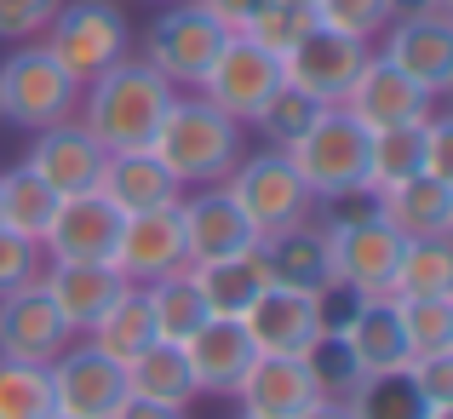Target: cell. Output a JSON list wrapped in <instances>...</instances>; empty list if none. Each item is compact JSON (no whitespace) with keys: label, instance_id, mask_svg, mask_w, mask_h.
<instances>
[{"label":"cell","instance_id":"cell-1","mask_svg":"<svg viewBox=\"0 0 453 419\" xmlns=\"http://www.w3.org/2000/svg\"><path fill=\"white\" fill-rule=\"evenodd\" d=\"M150 150L178 184H224L230 167L247 155V127L230 121L201 92H173L161 121H155Z\"/></svg>","mask_w":453,"mask_h":419},{"label":"cell","instance_id":"cell-2","mask_svg":"<svg viewBox=\"0 0 453 419\" xmlns=\"http://www.w3.org/2000/svg\"><path fill=\"white\" fill-rule=\"evenodd\" d=\"M173 92L178 87H166L144 58L127 52L121 64H110L104 75H92L87 87H81L75 110H81V127L104 144V155L110 150H150L155 121H161Z\"/></svg>","mask_w":453,"mask_h":419},{"label":"cell","instance_id":"cell-3","mask_svg":"<svg viewBox=\"0 0 453 419\" xmlns=\"http://www.w3.org/2000/svg\"><path fill=\"white\" fill-rule=\"evenodd\" d=\"M81 104V81L58 64L46 46H12L0 58V121L18 133H41L52 121H69Z\"/></svg>","mask_w":453,"mask_h":419},{"label":"cell","instance_id":"cell-4","mask_svg":"<svg viewBox=\"0 0 453 419\" xmlns=\"http://www.w3.org/2000/svg\"><path fill=\"white\" fill-rule=\"evenodd\" d=\"M41 46L87 87L92 75H104L110 64H121L133 52V23L115 0H64L46 23Z\"/></svg>","mask_w":453,"mask_h":419},{"label":"cell","instance_id":"cell-5","mask_svg":"<svg viewBox=\"0 0 453 419\" xmlns=\"http://www.w3.org/2000/svg\"><path fill=\"white\" fill-rule=\"evenodd\" d=\"M288 161L299 167V178L310 184V196H356L367 173V127L356 121L344 104H327L299 138L288 144Z\"/></svg>","mask_w":453,"mask_h":419},{"label":"cell","instance_id":"cell-6","mask_svg":"<svg viewBox=\"0 0 453 419\" xmlns=\"http://www.w3.org/2000/svg\"><path fill=\"white\" fill-rule=\"evenodd\" d=\"M224 190H230V201L247 213L258 242L288 230V224L316 219V196H310V184L299 178V167L288 161V150H270V144L258 155H242V161L230 167V178H224Z\"/></svg>","mask_w":453,"mask_h":419},{"label":"cell","instance_id":"cell-7","mask_svg":"<svg viewBox=\"0 0 453 419\" xmlns=\"http://www.w3.org/2000/svg\"><path fill=\"white\" fill-rule=\"evenodd\" d=\"M321 230H327L333 282H339L344 299H390V276H396V259H402V236L390 230L373 207L367 213H344V219L321 224Z\"/></svg>","mask_w":453,"mask_h":419},{"label":"cell","instance_id":"cell-8","mask_svg":"<svg viewBox=\"0 0 453 419\" xmlns=\"http://www.w3.org/2000/svg\"><path fill=\"white\" fill-rule=\"evenodd\" d=\"M224 35H230V29L212 23L196 0H166V6L155 12V23L144 29V52H138V58H144L166 87L196 92L201 75H207V64L219 58Z\"/></svg>","mask_w":453,"mask_h":419},{"label":"cell","instance_id":"cell-9","mask_svg":"<svg viewBox=\"0 0 453 419\" xmlns=\"http://www.w3.org/2000/svg\"><path fill=\"white\" fill-rule=\"evenodd\" d=\"M235 322L247 328V339H253L258 356H310L333 333V299L270 282Z\"/></svg>","mask_w":453,"mask_h":419},{"label":"cell","instance_id":"cell-10","mask_svg":"<svg viewBox=\"0 0 453 419\" xmlns=\"http://www.w3.org/2000/svg\"><path fill=\"white\" fill-rule=\"evenodd\" d=\"M127 213L115 207L104 190H75L58 196V213L41 236L46 265H110L115 259V236H121Z\"/></svg>","mask_w":453,"mask_h":419},{"label":"cell","instance_id":"cell-11","mask_svg":"<svg viewBox=\"0 0 453 419\" xmlns=\"http://www.w3.org/2000/svg\"><path fill=\"white\" fill-rule=\"evenodd\" d=\"M276 87H281V58L265 52L258 41H247V35H224L219 58L207 64V75H201L196 92L207 104H219L230 121L247 127L258 115V104H265Z\"/></svg>","mask_w":453,"mask_h":419},{"label":"cell","instance_id":"cell-12","mask_svg":"<svg viewBox=\"0 0 453 419\" xmlns=\"http://www.w3.org/2000/svg\"><path fill=\"white\" fill-rule=\"evenodd\" d=\"M46 385H52V408L75 419H110L127 397V368L104 356L98 345L69 339L64 351L46 362Z\"/></svg>","mask_w":453,"mask_h":419},{"label":"cell","instance_id":"cell-13","mask_svg":"<svg viewBox=\"0 0 453 419\" xmlns=\"http://www.w3.org/2000/svg\"><path fill=\"white\" fill-rule=\"evenodd\" d=\"M327 339H333V351L344 356V368H350L356 379L362 374H402V368L413 362L390 299H350V310L333 316Z\"/></svg>","mask_w":453,"mask_h":419},{"label":"cell","instance_id":"cell-14","mask_svg":"<svg viewBox=\"0 0 453 419\" xmlns=\"http://www.w3.org/2000/svg\"><path fill=\"white\" fill-rule=\"evenodd\" d=\"M373 58V41H356L339 29H310L288 58H281V81H293L299 92H310L316 104H344L350 81L362 75V64Z\"/></svg>","mask_w":453,"mask_h":419},{"label":"cell","instance_id":"cell-15","mask_svg":"<svg viewBox=\"0 0 453 419\" xmlns=\"http://www.w3.org/2000/svg\"><path fill=\"white\" fill-rule=\"evenodd\" d=\"M344 110H350L367 133H385V127H419V121L436 115V92L419 87L413 75H402L396 64H385V58L373 52L362 64V75L350 81V92H344Z\"/></svg>","mask_w":453,"mask_h":419},{"label":"cell","instance_id":"cell-16","mask_svg":"<svg viewBox=\"0 0 453 419\" xmlns=\"http://www.w3.org/2000/svg\"><path fill=\"white\" fill-rule=\"evenodd\" d=\"M178 224H184V265H212V259L247 253L258 242V230L247 224V213L230 201L224 184L178 196Z\"/></svg>","mask_w":453,"mask_h":419},{"label":"cell","instance_id":"cell-17","mask_svg":"<svg viewBox=\"0 0 453 419\" xmlns=\"http://www.w3.org/2000/svg\"><path fill=\"white\" fill-rule=\"evenodd\" d=\"M385 64H396L402 75H413L419 87L448 92L453 87V23L442 18H425V12H408V18H390L379 29L373 46Z\"/></svg>","mask_w":453,"mask_h":419},{"label":"cell","instance_id":"cell-18","mask_svg":"<svg viewBox=\"0 0 453 419\" xmlns=\"http://www.w3.org/2000/svg\"><path fill=\"white\" fill-rule=\"evenodd\" d=\"M115 270L127 282H155L166 270L184 265V224H178V201L166 207H144V213H127L121 236H115Z\"/></svg>","mask_w":453,"mask_h":419},{"label":"cell","instance_id":"cell-19","mask_svg":"<svg viewBox=\"0 0 453 419\" xmlns=\"http://www.w3.org/2000/svg\"><path fill=\"white\" fill-rule=\"evenodd\" d=\"M69 339H75V333H69V322L58 316V305L46 299L41 282H29V287H18V293L0 299V356L46 368Z\"/></svg>","mask_w":453,"mask_h":419},{"label":"cell","instance_id":"cell-20","mask_svg":"<svg viewBox=\"0 0 453 419\" xmlns=\"http://www.w3.org/2000/svg\"><path fill=\"white\" fill-rule=\"evenodd\" d=\"M189 374H196V397H235V385L253 368V339L235 316H207L196 333L184 339Z\"/></svg>","mask_w":453,"mask_h":419},{"label":"cell","instance_id":"cell-21","mask_svg":"<svg viewBox=\"0 0 453 419\" xmlns=\"http://www.w3.org/2000/svg\"><path fill=\"white\" fill-rule=\"evenodd\" d=\"M29 173H41L58 196H75V190H98V167H104V144L87 133V127L69 115V121H52L35 133L29 150Z\"/></svg>","mask_w":453,"mask_h":419},{"label":"cell","instance_id":"cell-22","mask_svg":"<svg viewBox=\"0 0 453 419\" xmlns=\"http://www.w3.org/2000/svg\"><path fill=\"white\" fill-rule=\"evenodd\" d=\"M258 253H265V270L276 287H299V293H339V282H333V253H327V230H321L316 219L304 224H288V230L265 236L258 242Z\"/></svg>","mask_w":453,"mask_h":419},{"label":"cell","instance_id":"cell-23","mask_svg":"<svg viewBox=\"0 0 453 419\" xmlns=\"http://www.w3.org/2000/svg\"><path fill=\"white\" fill-rule=\"evenodd\" d=\"M316 397H321V385H316V368L304 356H253L247 379L235 385L242 414H258V419H293Z\"/></svg>","mask_w":453,"mask_h":419},{"label":"cell","instance_id":"cell-24","mask_svg":"<svg viewBox=\"0 0 453 419\" xmlns=\"http://www.w3.org/2000/svg\"><path fill=\"white\" fill-rule=\"evenodd\" d=\"M373 213L402 236V242H413V236H448L453 230V184L448 178L413 173V178H402V184L379 190Z\"/></svg>","mask_w":453,"mask_h":419},{"label":"cell","instance_id":"cell-25","mask_svg":"<svg viewBox=\"0 0 453 419\" xmlns=\"http://www.w3.org/2000/svg\"><path fill=\"white\" fill-rule=\"evenodd\" d=\"M98 190L115 201L121 213H144V207H166L184 196L173 173L155 161V150H110L98 167Z\"/></svg>","mask_w":453,"mask_h":419},{"label":"cell","instance_id":"cell-26","mask_svg":"<svg viewBox=\"0 0 453 419\" xmlns=\"http://www.w3.org/2000/svg\"><path fill=\"white\" fill-rule=\"evenodd\" d=\"M121 282L127 276L115 265H46L41 270V287L58 305V316L69 322V333H87L104 316V305L121 293Z\"/></svg>","mask_w":453,"mask_h":419},{"label":"cell","instance_id":"cell-27","mask_svg":"<svg viewBox=\"0 0 453 419\" xmlns=\"http://www.w3.org/2000/svg\"><path fill=\"white\" fill-rule=\"evenodd\" d=\"M155 339H161V333H155V310H150L144 282H121V293H115L110 305H104V316L87 328V345H98V351L115 356L121 368Z\"/></svg>","mask_w":453,"mask_h":419},{"label":"cell","instance_id":"cell-28","mask_svg":"<svg viewBox=\"0 0 453 419\" xmlns=\"http://www.w3.org/2000/svg\"><path fill=\"white\" fill-rule=\"evenodd\" d=\"M127 397L161 402V408H189L196 402V374L178 339H155L127 362Z\"/></svg>","mask_w":453,"mask_h":419},{"label":"cell","instance_id":"cell-29","mask_svg":"<svg viewBox=\"0 0 453 419\" xmlns=\"http://www.w3.org/2000/svg\"><path fill=\"white\" fill-rule=\"evenodd\" d=\"M189 270H196V287H201V299H207L212 316H242V310L270 287V270H265L258 242L247 247V253L212 259V265H189Z\"/></svg>","mask_w":453,"mask_h":419},{"label":"cell","instance_id":"cell-30","mask_svg":"<svg viewBox=\"0 0 453 419\" xmlns=\"http://www.w3.org/2000/svg\"><path fill=\"white\" fill-rule=\"evenodd\" d=\"M144 293H150L155 333H161V339H178V345H184L189 333H196L201 322L212 316L207 299H201V287H196V270H189V265H178V270H166V276L144 282Z\"/></svg>","mask_w":453,"mask_h":419},{"label":"cell","instance_id":"cell-31","mask_svg":"<svg viewBox=\"0 0 453 419\" xmlns=\"http://www.w3.org/2000/svg\"><path fill=\"white\" fill-rule=\"evenodd\" d=\"M425 293H453V242L448 236H413V242H402L390 299H425Z\"/></svg>","mask_w":453,"mask_h":419},{"label":"cell","instance_id":"cell-32","mask_svg":"<svg viewBox=\"0 0 453 419\" xmlns=\"http://www.w3.org/2000/svg\"><path fill=\"white\" fill-rule=\"evenodd\" d=\"M52 213H58V190L46 184L41 173H29V167H6V173H0V224H6V230L41 242Z\"/></svg>","mask_w":453,"mask_h":419},{"label":"cell","instance_id":"cell-33","mask_svg":"<svg viewBox=\"0 0 453 419\" xmlns=\"http://www.w3.org/2000/svg\"><path fill=\"white\" fill-rule=\"evenodd\" d=\"M344 414L350 419H425L431 402L408 385V374H362L344 385Z\"/></svg>","mask_w":453,"mask_h":419},{"label":"cell","instance_id":"cell-34","mask_svg":"<svg viewBox=\"0 0 453 419\" xmlns=\"http://www.w3.org/2000/svg\"><path fill=\"white\" fill-rule=\"evenodd\" d=\"M419 127H385V133H367V173H362L367 196H379V190H390V184H402V178L419 173Z\"/></svg>","mask_w":453,"mask_h":419},{"label":"cell","instance_id":"cell-35","mask_svg":"<svg viewBox=\"0 0 453 419\" xmlns=\"http://www.w3.org/2000/svg\"><path fill=\"white\" fill-rule=\"evenodd\" d=\"M402 322V339L413 356L425 351H453V293H425V299H390Z\"/></svg>","mask_w":453,"mask_h":419},{"label":"cell","instance_id":"cell-36","mask_svg":"<svg viewBox=\"0 0 453 419\" xmlns=\"http://www.w3.org/2000/svg\"><path fill=\"white\" fill-rule=\"evenodd\" d=\"M321 110H327V104H316L310 92H299V87H293V81H281V87L270 92L265 104H258V115H253L247 127H253V133L265 138L270 150H288V144L299 138V133H304L310 121H316Z\"/></svg>","mask_w":453,"mask_h":419},{"label":"cell","instance_id":"cell-37","mask_svg":"<svg viewBox=\"0 0 453 419\" xmlns=\"http://www.w3.org/2000/svg\"><path fill=\"white\" fill-rule=\"evenodd\" d=\"M310 29H316V12H310V6H293V0H265V6L247 18V29H242V35H247V41H258L265 52L288 58Z\"/></svg>","mask_w":453,"mask_h":419},{"label":"cell","instance_id":"cell-38","mask_svg":"<svg viewBox=\"0 0 453 419\" xmlns=\"http://www.w3.org/2000/svg\"><path fill=\"white\" fill-rule=\"evenodd\" d=\"M52 414V385L41 362H12L0 356V419H41Z\"/></svg>","mask_w":453,"mask_h":419},{"label":"cell","instance_id":"cell-39","mask_svg":"<svg viewBox=\"0 0 453 419\" xmlns=\"http://www.w3.org/2000/svg\"><path fill=\"white\" fill-rule=\"evenodd\" d=\"M321 29L356 35V41H379V29L390 23V0H310Z\"/></svg>","mask_w":453,"mask_h":419},{"label":"cell","instance_id":"cell-40","mask_svg":"<svg viewBox=\"0 0 453 419\" xmlns=\"http://www.w3.org/2000/svg\"><path fill=\"white\" fill-rule=\"evenodd\" d=\"M29 282H41V242H29V236L0 224V299L29 287Z\"/></svg>","mask_w":453,"mask_h":419},{"label":"cell","instance_id":"cell-41","mask_svg":"<svg viewBox=\"0 0 453 419\" xmlns=\"http://www.w3.org/2000/svg\"><path fill=\"white\" fill-rule=\"evenodd\" d=\"M58 6H64V0H0V41H6V46L41 41Z\"/></svg>","mask_w":453,"mask_h":419},{"label":"cell","instance_id":"cell-42","mask_svg":"<svg viewBox=\"0 0 453 419\" xmlns=\"http://www.w3.org/2000/svg\"><path fill=\"white\" fill-rule=\"evenodd\" d=\"M402 374H408V385L419 391L425 402H453V351H425V356H413Z\"/></svg>","mask_w":453,"mask_h":419},{"label":"cell","instance_id":"cell-43","mask_svg":"<svg viewBox=\"0 0 453 419\" xmlns=\"http://www.w3.org/2000/svg\"><path fill=\"white\" fill-rule=\"evenodd\" d=\"M419 173L425 178H448L453 184V121L442 110L419 127Z\"/></svg>","mask_w":453,"mask_h":419},{"label":"cell","instance_id":"cell-44","mask_svg":"<svg viewBox=\"0 0 453 419\" xmlns=\"http://www.w3.org/2000/svg\"><path fill=\"white\" fill-rule=\"evenodd\" d=\"M196 6L207 12L212 23H224L230 35H242V29H247V18H253V12L265 6V0H196Z\"/></svg>","mask_w":453,"mask_h":419},{"label":"cell","instance_id":"cell-45","mask_svg":"<svg viewBox=\"0 0 453 419\" xmlns=\"http://www.w3.org/2000/svg\"><path fill=\"white\" fill-rule=\"evenodd\" d=\"M110 419H184V408H161V402H144V397H121V408Z\"/></svg>","mask_w":453,"mask_h":419},{"label":"cell","instance_id":"cell-46","mask_svg":"<svg viewBox=\"0 0 453 419\" xmlns=\"http://www.w3.org/2000/svg\"><path fill=\"white\" fill-rule=\"evenodd\" d=\"M408 12H425V18L453 23V0H390V18H408Z\"/></svg>","mask_w":453,"mask_h":419},{"label":"cell","instance_id":"cell-47","mask_svg":"<svg viewBox=\"0 0 453 419\" xmlns=\"http://www.w3.org/2000/svg\"><path fill=\"white\" fill-rule=\"evenodd\" d=\"M293 419H350V414H344V402H339V397H316V402H304V408L293 414Z\"/></svg>","mask_w":453,"mask_h":419},{"label":"cell","instance_id":"cell-48","mask_svg":"<svg viewBox=\"0 0 453 419\" xmlns=\"http://www.w3.org/2000/svg\"><path fill=\"white\" fill-rule=\"evenodd\" d=\"M425 419H453V402H431V408H425Z\"/></svg>","mask_w":453,"mask_h":419},{"label":"cell","instance_id":"cell-49","mask_svg":"<svg viewBox=\"0 0 453 419\" xmlns=\"http://www.w3.org/2000/svg\"><path fill=\"white\" fill-rule=\"evenodd\" d=\"M41 419H75V414H58V408H52V414H41Z\"/></svg>","mask_w":453,"mask_h":419},{"label":"cell","instance_id":"cell-50","mask_svg":"<svg viewBox=\"0 0 453 419\" xmlns=\"http://www.w3.org/2000/svg\"><path fill=\"white\" fill-rule=\"evenodd\" d=\"M235 419H258V414H235Z\"/></svg>","mask_w":453,"mask_h":419},{"label":"cell","instance_id":"cell-51","mask_svg":"<svg viewBox=\"0 0 453 419\" xmlns=\"http://www.w3.org/2000/svg\"><path fill=\"white\" fill-rule=\"evenodd\" d=\"M293 6H310V0H293Z\"/></svg>","mask_w":453,"mask_h":419},{"label":"cell","instance_id":"cell-52","mask_svg":"<svg viewBox=\"0 0 453 419\" xmlns=\"http://www.w3.org/2000/svg\"><path fill=\"white\" fill-rule=\"evenodd\" d=\"M155 6H166V0H155Z\"/></svg>","mask_w":453,"mask_h":419}]
</instances>
